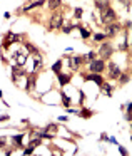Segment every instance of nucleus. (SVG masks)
Instances as JSON below:
<instances>
[{"instance_id":"f257e3e1","label":"nucleus","mask_w":132,"mask_h":156,"mask_svg":"<svg viewBox=\"0 0 132 156\" xmlns=\"http://www.w3.org/2000/svg\"><path fill=\"white\" fill-rule=\"evenodd\" d=\"M116 19V12L110 9V7H106V9H102V22L107 24V22H112Z\"/></svg>"},{"instance_id":"f03ea898","label":"nucleus","mask_w":132,"mask_h":156,"mask_svg":"<svg viewBox=\"0 0 132 156\" xmlns=\"http://www.w3.org/2000/svg\"><path fill=\"white\" fill-rule=\"evenodd\" d=\"M104 61H99V59H94L92 62H90V71L95 72V74H100L102 71H104Z\"/></svg>"},{"instance_id":"7ed1b4c3","label":"nucleus","mask_w":132,"mask_h":156,"mask_svg":"<svg viewBox=\"0 0 132 156\" xmlns=\"http://www.w3.org/2000/svg\"><path fill=\"white\" fill-rule=\"evenodd\" d=\"M59 27H62V13L60 12L53 13L50 19V29H59Z\"/></svg>"},{"instance_id":"20e7f679","label":"nucleus","mask_w":132,"mask_h":156,"mask_svg":"<svg viewBox=\"0 0 132 156\" xmlns=\"http://www.w3.org/2000/svg\"><path fill=\"white\" fill-rule=\"evenodd\" d=\"M99 54H100L104 59H109V57L112 55V47H110L109 44H102V45H100V51H99Z\"/></svg>"},{"instance_id":"39448f33","label":"nucleus","mask_w":132,"mask_h":156,"mask_svg":"<svg viewBox=\"0 0 132 156\" xmlns=\"http://www.w3.org/2000/svg\"><path fill=\"white\" fill-rule=\"evenodd\" d=\"M109 74H110V77L117 79L120 76V69L116 64H109Z\"/></svg>"},{"instance_id":"423d86ee","label":"nucleus","mask_w":132,"mask_h":156,"mask_svg":"<svg viewBox=\"0 0 132 156\" xmlns=\"http://www.w3.org/2000/svg\"><path fill=\"white\" fill-rule=\"evenodd\" d=\"M87 81H94V82H95V84H99V86H100V84H102V81H104V79L100 77V76H99V74H95V72H94L92 76H89V77H87Z\"/></svg>"},{"instance_id":"0eeeda50","label":"nucleus","mask_w":132,"mask_h":156,"mask_svg":"<svg viewBox=\"0 0 132 156\" xmlns=\"http://www.w3.org/2000/svg\"><path fill=\"white\" fill-rule=\"evenodd\" d=\"M80 64H82V59H80V57H72V59H70V65H72V69H79Z\"/></svg>"},{"instance_id":"6e6552de","label":"nucleus","mask_w":132,"mask_h":156,"mask_svg":"<svg viewBox=\"0 0 132 156\" xmlns=\"http://www.w3.org/2000/svg\"><path fill=\"white\" fill-rule=\"evenodd\" d=\"M20 39V35H17V34H9V37H7V42H5V45H9L10 42H18Z\"/></svg>"},{"instance_id":"1a4fd4ad","label":"nucleus","mask_w":132,"mask_h":156,"mask_svg":"<svg viewBox=\"0 0 132 156\" xmlns=\"http://www.w3.org/2000/svg\"><path fill=\"white\" fill-rule=\"evenodd\" d=\"M95 5L102 10V9H106V7H109V0H95Z\"/></svg>"},{"instance_id":"9d476101","label":"nucleus","mask_w":132,"mask_h":156,"mask_svg":"<svg viewBox=\"0 0 132 156\" xmlns=\"http://www.w3.org/2000/svg\"><path fill=\"white\" fill-rule=\"evenodd\" d=\"M119 29H120V27L116 25V24H114V25H109V29H107V35H114V34H116Z\"/></svg>"},{"instance_id":"9b49d317","label":"nucleus","mask_w":132,"mask_h":156,"mask_svg":"<svg viewBox=\"0 0 132 156\" xmlns=\"http://www.w3.org/2000/svg\"><path fill=\"white\" fill-rule=\"evenodd\" d=\"M59 81H60V84H62V86H65L67 82L70 81V76H65V74H59Z\"/></svg>"},{"instance_id":"f8f14e48","label":"nucleus","mask_w":132,"mask_h":156,"mask_svg":"<svg viewBox=\"0 0 132 156\" xmlns=\"http://www.w3.org/2000/svg\"><path fill=\"white\" fill-rule=\"evenodd\" d=\"M100 87H102V91L106 92L107 96H110V86H109V84H104V82H102V84H100Z\"/></svg>"},{"instance_id":"ddd939ff","label":"nucleus","mask_w":132,"mask_h":156,"mask_svg":"<svg viewBox=\"0 0 132 156\" xmlns=\"http://www.w3.org/2000/svg\"><path fill=\"white\" fill-rule=\"evenodd\" d=\"M49 5H50L52 9H55V7L60 5V0H49Z\"/></svg>"},{"instance_id":"4468645a","label":"nucleus","mask_w":132,"mask_h":156,"mask_svg":"<svg viewBox=\"0 0 132 156\" xmlns=\"http://www.w3.org/2000/svg\"><path fill=\"white\" fill-rule=\"evenodd\" d=\"M17 62H18V64H24V62H25V57H24L20 52H17Z\"/></svg>"},{"instance_id":"2eb2a0df","label":"nucleus","mask_w":132,"mask_h":156,"mask_svg":"<svg viewBox=\"0 0 132 156\" xmlns=\"http://www.w3.org/2000/svg\"><path fill=\"white\" fill-rule=\"evenodd\" d=\"M60 65H62V62H55V65L52 67V71H53V72H57V74H59V72H60Z\"/></svg>"},{"instance_id":"dca6fc26","label":"nucleus","mask_w":132,"mask_h":156,"mask_svg":"<svg viewBox=\"0 0 132 156\" xmlns=\"http://www.w3.org/2000/svg\"><path fill=\"white\" fill-rule=\"evenodd\" d=\"M44 3V0H39V2H35V3H32V5H28L27 7V10H30V9H34V7H39V5H42Z\"/></svg>"},{"instance_id":"f3484780","label":"nucleus","mask_w":132,"mask_h":156,"mask_svg":"<svg viewBox=\"0 0 132 156\" xmlns=\"http://www.w3.org/2000/svg\"><path fill=\"white\" fill-rule=\"evenodd\" d=\"M62 101H64V104H65V106H69V104H70V99H69L67 96H64V94H62Z\"/></svg>"},{"instance_id":"a211bd4d","label":"nucleus","mask_w":132,"mask_h":156,"mask_svg":"<svg viewBox=\"0 0 132 156\" xmlns=\"http://www.w3.org/2000/svg\"><path fill=\"white\" fill-rule=\"evenodd\" d=\"M80 29V27H79ZM80 34H82V35H84V37H85V39H87V37H89V32H87V30H85V29H80Z\"/></svg>"},{"instance_id":"6ab92c4d","label":"nucleus","mask_w":132,"mask_h":156,"mask_svg":"<svg viewBox=\"0 0 132 156\" xmlns=\"http://www.w3.org/2000/svg\"><path fill=\"white\" fill-rule=\"evenodd\" d=\"M27 49H28V51H32L34 54H37V49H35L34 45H27Z\"/></svg>"},{"instance_id":"aec40b11","label":"nucleus","mask_w":132,"mask_h":156,"mask_svg":"<svg viewBox=\"0 0 132 156\" xmlns=\"http://www.w3.org/2000/svg\"><path fill=\"white\" fill-rule=\"evenodd\" d=\"M32 151H34V148H32V146H30V148H28V149H25V151H24V155H32Z\"/></svg>"},{"instance_id":"412c9836","label":"nucleus","mask_w":132,"mask_h":156,"mask_svg":"<svg viewBox=\"0 0 132 156\" xmlns=\"http://www.w3.org/2000/svg\"><path fill=\"white\" fill-rule=\"evenodd\" d=\"M104 37H106L104 34H97V35H95V40H102Z\"/></svg>"},{"instance_id":"4be33fe9","label":"nucleus","mask_w":132,"mask_h":156,"mask_svg":"<svg viewBox=\"0 0 132 156\" xmlns=\"http://www.w3.org/2000/svg\"><path fill=\"white\" fill-rule=\"evenodd\" d=\"M82 15V9H75V17H80Z\"/></svg>"},{"instance_id":"5701e85b","label":"nucleus","mask_w":132,"mask_h":156,"mask_svg":"<svg viewBox=\"0 0 132 156\" xmlns=\"http://www.w3.org/2000/svg\"><path fill=\"white\" fill-rule=\"evenodd\" d=\"M87 57H89L90 61H94V59H95V54H94V52H89V55H87Z\"/></svg>"},{"instance_id":"b1692460","label":"nucleus","mask_w":132,"mask_h":156,"mask_svg":"<svg viewBox=\"0 0 132 156\" xmlns=\"http://www.w3.org/2000/svg\"><path fill=\"white\" fill-rule=\"evenodd\" d=\"M34 86V79H28V82H27V87H32Z\"/></svg>"},{"instance_id":"393cba45","label":"nucleus","mask_w":132,"mask_h":156,"mask_svg":"<svg viewBox=\"0 0 132 156\" xmlns=\"http://www.w3.org/2000/svg\"><path fill=\"white\" fill-rule=\"evenodd\" d=\"M120 82H127V76H119Z\"/></svg>"},{"instance_id":"a878e982","label":"nucleus","mask_w":132,"mask_h":156,"mask_svg":"<svg viewBox=\"0 0 132 156\" xmlns=\"http://www.w3.org/2000/svg\"><path fill=\"white\" fill-rule=\"evenodd\" d=\"M70 30H72V27H70V25L64 27V32H65V34H67V32H70Z\"/></svg>"},{"instance_id":"bb28decb","label":"nucleus","mask_w":132,"mask_h":156,"mask_svg":"<svg viewBox=\"0 0 132 156\" xmlns=\"http://www.w3.org/2000/svg\"><path fill=\"white\" fill-rule=\"evenodd\" d=\"M119 151H120V153H122V155H127V151H125V148H122V146H120V148H119Z\"/></svg>"},{"instance_id":"cd10ccee","label":"nucleus","mask_w":132,"mask_h":156,"mask_svg":"<svg viewBox=\"0 0 132 156\" xmlns=\"http://www.w3.org/2000/svg\"><path fill=\"white\" fill-rule=\"evenodd\" d=\"M127 109H129V111H132V103L129 104V107H127Z\"/></svg>"}]
</instances>
